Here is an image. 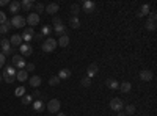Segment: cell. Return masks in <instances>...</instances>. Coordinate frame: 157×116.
Here are the masks:
<instances>
[{
    "label": "cell",
    "mask_w": 157,
    "mask_h": 116,
    "mask_svg": "<svg viewBox=\"0 0 157 116\" xmlns=\"http://www.w3.org/2000/svg\"><path fill=\"white\" fill-rule=\"evenodd\" d=\"M16 80H19V82L29 80V72L25 71V69H17L16 71Z\"/></svg>",
    "instance_id": "cell-16"
},
{
    "label": "cell",
    "mask_w": 157,
    "mask_h": 116,
    "mask_svg": "<svg viewBox=\"0 0 157 116\" xmlns=\"http://www.w3.org/2000/svg\"><path fill=\"white\" fill-rule=\"evenodd\" d=\"M10 13H13V14H17V13L21 11V2H17V0H13V2H10Z\"/></svg>",
    "instance_id": "cell-13"
},
{
    "label": "cell",
    "mask_w": 157,
    "mask_h": 116,
    "mask_svg": "<svg viewBox=\"0 0 157 116\" xmlns=\"http://www.w3.org/2000/svg\"><path fill=\"white\" fill-rule=\"evenodd\" d=\"M118 116H126V113H118Z\"/></svg>",
    "instance_id": "cell-45"
},
{
    "label": "cell",
    "mask_w": 157,
    "mask_h": 116,
    "mask_svg": "<svg viewBox=\"0 0 157 116\" xmlns=\"http://www.w3.org/2000/svg\"><path fill=\"white\" fill-rule=\"evenodd\" d=\"M19 50H21V55H22V57H30V55L33 54L32 44H27V43H22V44L19 46Z\"/></svg>",
    "instance_id": "cell-8"
},
{
    "label": "cell",
    "mask_w": 157,
    "mask_h": 116,
    "mask_svg": "<svg viewBox=\"0 0 157 116\" xmlns=\"http://www.w3.org/2000/svg\"><path fill=\"white\" fill-rule=\"evenodd\" d=\"M21 9L32 11L33 9V2H32V0H22V2H21Z\"/></svg>",
    "instance_id": "cell-22"
},
{
    "label": "cell",
    "mask_w": 157,
    "mask_h": 116,
    "mask_svg": "<svg viewBox=\"0 0 157 116\" xmlns=\"http://www.w3.org/2000/svg\"><path fill=\"white\" fill-rule=\"evenodd\" d=\"M25 22H27L30 27L33 28L35 25H38L39 24V14H36V13H29V17L25 19Z\"/></svg>",
    "instance_id": "cell-11"
},
{
    "label": "cell",
    "mask_w": 157,
    "mask_h": 116,
    "mask_svg": "<svg viewBox=\"0 0 157 116\" xmlns=\"http://www.w3.org/2000/svg\"><path fill=\"white\" fill-rule=\"evenodd\" d=\"M98 72H99V66L96 63H91L88 66V69H86V77L88 79H93L94 75H98Z\"/></svg>",
    "instance_id": "cell-12"
},
{
    "label": "cell",
    "mask_w": 157,
    "mask_h": 116,
    "mask_svg": "<svg viewBox=\"0 0 157 116\" xmlns=\"http://www.w3.org/2000/svg\"><path fill=\"white\" fill-rule=\"evenodd\" d=\"M54 32H55L58 36L66 35V27L63 25V22H61V24H57V25H54Z\"/></svg>",
    "instance_id": "cell-23"
},
{
    "label": "cell",
    "mask_w": 157,
    "mask_h": 116,
    "mask_svg": "<svg viewBox=\"0 0 157 116\" xmlns=\"http://www.w3.org/2000/svg\"><path fill=\"white\" fill-rule=\"evenodd\" d=\"M0 80H2V74H0Z\"/></svg>",
    "instance_id": "cell-46"
},
{
    "label": "cell",
    "mask_w": 157,
    "mask_h": 116,
    "mask_svg": "<svg viewBox=\"0 0 157 116\" xmlns=\"http://www.w3.org/2000/svg\"><path fill=\"white\" fill-rule=\"evenodd\" d=\"M72 75V72H71V69H68V68H63V69H60V72H58V79L60 80H68L69 77Z\"/></svg>",
    "instance_id": "cell-14"
},
{
    "label": "cell",
    "mask_w": 157,
    "mask_h": 116,
    "mask_svg": "<svg viewBox=\"0 0 157 116\" xmlns=\"http://www.w3.org/2000/svg\"><path fill=\"white\" fill-rule=\"evenodd\" d=\"M25 71H27V72L35 71V63H27V64H25Z\"/></svg>",
    "instance_id": "cell-39"
},
{
    "label": "cell",
    "mask_w": 157,
    "mask_h": 116,
    "mask_svg": "<svg viewBox=\"0 0 157 116\" xmlns=\"http://www.w3.org/2000/svg\"><path fill=\"white\" fill-rule=\"evenodd\" d=\"M149 13H151V6H149L148 3H145V5H141V8L138 9L137 16H138V17H143V16H148Z\"/></svg>",
    "instance_id": "cell-19"
},
{
    "label": "cell",
    "mask_w": 157,
    "mask_h": 116,
    "mask_svg": "<svg viewBox=\"0 0 157 116\" xmlns=\"http://www.w3.org/2000/svg\"><path fill=\"white\" fill-rule=\"evenodd\" d=\"M44 11L47 13V14H55V13L60 11V5H58V3H49V5L44 8Z\"/></svg>",
    "instance_id": "cell-17"
},
{
    "label": "cell",
    "mask_w": 157,
    "mask_h": 116,
    "mask_svg": "<svg viewBox=\"0 0 157 116\" xmlns=\"http://www.w3.org/2000/svg\"><path fill=\"white\" fill-rule=\"evenodd\" d=\"M69 27H71V28H78V27H80V21H78V17H72V16H71V19H69Z\"/></svg>",
    "instance_id": "cell-28"
},
{
    "label": "cell",
    "mask_w": 157,
    "mask_h": 116,
    "mask_svg": "<svg viewBox=\"0 0 157 116\" xmlns=\"http://www.w3.org/2000/svg\"><path fill=\"white\" fill-rule=\"evenodd\" d=\"M10 27H11V22H10V19H8L5 24H2V25H0V35H5V33L10 30Z\"/></svg>",
    "instance_id": "cell-30"
},
{
    "label": "cell",
    "mask_w": 157,
    "mask_h": 116,
    "mask_svg": "<svg viewBox=\"0 0 157 116\" xmlns=\"http://www.w3.org/2000/svg\"><path fill=\"white\" fill-rule=\"evenodd\" d=\"M55 49H57V39H54V38H46V41L43 43L44 52H54Z\"/></svg>",
    "instance_id": "cell-5"
},
{
    "label": "cell",
    "mask_w": 157,
    "mask_h": 116,
    "mask_svg": "<svg viewBox=\"0 0 157 116\" xmlns=\"http://www.w3.org/2000/svg\"><path fill=\"white\" fill-rule=\"evenodd\" d=\"M44 8H46V6H44L43 3H36V5H35V11H36V14H39V13H44Z\"/></svg>",
    "instance_id": "cell-37"
},
{
    "label": "cell",
    "mask_w": 157,
    "mask_h": 116,
    "mask_svg": "<svg viewBox=\"0 0 157 116\" xmlns=\"http://www.w3.org/2000/svg\"><path fill=\"white\" fill-rule=\"evenodd\" d=\"M58 83H60V79L57 75H54V77H50V79H49V85L50 86H57Z\"/></svg>",
    "instance_id": "cell-35"
},
{
    "label": "cell",
    "mask_w": 157,
    "mask_h": 116,
    "mask_svg": "<svg viewBox=\"0 0 157 116\" xmlns=\"http://www.w3.org/2000/svg\"><path fill=\"white\" fill-rule=\"evenodd\" d=\"M57 46H60V47H68V46H69V36H68V35H61L58 39H57Z\"/></svg>",
    "instance_id": "cell-20"
},
{
    "label": "cell",
    "mask_w": 157,
    "mask_h": 116,
    "mask_svg": "<svg viewBox=\"0 0 157 116\" xmlns=\"http://www.w3.org/2000/svg\"><path fill=\"white\" fill-rule=\"evenodd\" d=\"M32 107H33V110H35L36 113H41V111H44V110H46V104H44V100H35L33 104H32Z\"/></svg>",
    "instance_id": "cell-15"
},
{
    "label": "cell",
    "mask_w": 157,
    "mask_h": 116,
    "mask_svg": "<svg viewBox=\"0 0 157 116\" xmlns=\"http://www.w3.org/2000/svg\"><path fill=\"white\" fill-rule=\"evenodd\" d=\"M14 94H16L17 97H22V96L25 94V88H24V86H19V88H16V91H14Z\"/></svg>",
    "instance_id": "cell-36"
},
{
    "label": "cell",
    "mask_w": 157,
    "mask_h": 116,
    "mask_svg": "<svg viewBox=\"0 0 157 116\" xmlns=\"http://www.w3.org/2000/svg\"><path fill=\"white\" fill-rule=\"evenodd\" d=\"M123 107H124V104H123V100H121L120 97H113V99L110 100V108H112L113 111H121Z\"/></svg>",
    "instance_id": "cell-9"
},
{
    "label": "cell",
    "mask_w": 157,
    "mask_h": 116,
    "mask_svg": "<svg viewBox=\"0 0 157 116\" xmlns=\"http://www.w3.org/2000/svg\"><path fill=\"white\" fill-rule=\"evenodd\" d=\"M124 113H126V116L127 114H135V105H126V110H124Z\"/></svg>",
    "instance_id": "cell-32"
},
{
    "label": "cell",
    "mask_w": 157,
    "mask_h": 116,
    "mask_svg": "<svg viewBox=\"0 0 157 116\" xmlns=\"http://www.w3.org/2000/svg\"><path fill=\"white\" fill-rule=\"evenodd\" d=\"M60 107H61V102L58 99H50L47 102V105H46V108H47L49 113H58L60 111Z\"/></svg>",
    "instance_id": "cell-4"
},
{
    "label": "cell",
    "mask_w": 157,
    "mask_h": 116,
    "mask_svg": "<svg viewBox=\"0 0 157 116\" xmlns=\"http://www.w3.org/2000/svg\"><path fill=\"white\" fill-rule=\"evenodd\" d=\"M80 85L83 88H90L91 86V79H88V77H83V79L80 80Z\"/></svg>",
    "instance_id": "cell-33"
},
{
    "label": "cell",
    "mask_w": 157,
    "mask_h": 116,
    "mask_svg": "<svg viewBox=\"0 0 157 116\" xmlns=\"http://www.w3.org/2000/svg\"><path fill=\"white\" fill-rule=\"evenodd\" d=\"M138 77L143 80V82H149V80H152V77H154V74L151 72V71H140V74H138Z\"/></svg>",
    "instance_id": "cell-18"
},
{
    "label": "cell",
    "mask_w": 157,
    "mask_h": 116,
    "mask_svg": "<svg viewBox=\"0 0 157 116\" xmlns=\"http://www.w3.org/2000/svg\"><path fill=\"white\" fill-rule=\"evenodd\" d=\"M105 85L110 89H118V88H120V83H118V80H115V79H107L105 80Z\"/></svg>",
    "instance_id": "cell-26"
},
{
    "label": "cell",
    "mask_w": 157,
    "mask_h": 116,
    "mask_svg": "<svg viewBox=\"0 0 157 116\" xmlns=\"http://www.w3.org/2000/svg\"><path fill=\"white\" fill-rule=\"evenodd\" d=\"M21 102H22L24 105H30V104H33V96H30V94H24L22 99H21Z\"/></svg>",
    "instance_id": "cell-27"
},
{
    "label": "cell",
    "mask_w": 157,
    "mask_h": 116,
    "mask_svg": "<svg viewBox=\"0 0 157 116\" xmlns=\"http://www.w3.org/2000/svg\"><path fill=\"white\" fill-rule=\"evenodd\" d=\"M155 19H157L155 11H151V13H149V21H154V22H155Z\"/></svg>",
    "instance_id": "cell-41"
},
{
    "label": "cell",
    "mask_w": 157,
    "mask_h": 116,
    "mask_svg": "<svg viewBox=\"0 0 157 116\" xmlns=\"http://www.w3.org/2000/svg\"><path fill=\"white\" fill-rule=\"evenodd\" d=\"M16 68L13 64H5L3 66V72H2V80H5L6 83H13L16 80Z\"/></svg>",
    "instance_id": "cell-1"
},
{
    "label": "cell",
    "mask_w": 157,
    "mask_h": 116,
    "mask_svg": "<svg viewBox=\"0 0 157 116\" xmlns=\"http://www.w3.org/2000/svg\"><path fill=\"white\" fill-rule=\"evenodd\" d=\"M11 22V27H14V28H22L25 24V17H22L21 14H16V16H13V19L10 21Z\"/></svg>",
    "instance_id": "cell-6"
},
{
    "label": "cell",
    "mask_w": 157,
    "mask_h": 116,
    "mask_svg": "<svg viewBox=\"0 0 157 116\" xmlns=\"http://www.w3.org/2000/svg\"><path fill=\"white\" fill-rule=\"evenodd\" d=\"M0 49H2V54L5 57H10V55H13V52H14L11 44H10V39H6V38H3V39L0 41Z\"/></svg>",
    "instance_id": "cell-3"
},
{
    "label": "cell",
    "mask_w": 157,
    "mask_h": 116,
    "mask_svg": "<svg viewBox=\"0 0 157 116\" xmlns=\"http://www.w3.org/2000/svg\"><path fill=\"white\" fill-rule=\"evenodd\" d=\"M82 9H83V13H86V14H90V13H94L96 3L91 2V0H85V2L82 3Z\"/></svg>",
    "instance_id": "cell-10"
},
{
    "label": "cell",
    "mask_w": 157,
    "mask_h": 116,
    "mask_svg": "<svg viewBox=\"0 0 157 116\" xmlns=\"http://www.w3.org/2000/svg\"><path fill=\"white\" fill-rule=\"evenodd\" d=\"M120 89L121 93H129L130 89H132V85H130V82H123V83H120Z\"/></svg>",
    "instance_id": "cell-25"
},
{
    "label": "cell",
    "mask_w": 157,
    "mask_h": 116,
    "mask_svg": "<svg viewBox=\"0 0 157 116\" xmlns=\"http://www.w3.org/2000/svg\"><path fill=\"white\" fill-rule=\"evenodd\" d=\"M10 44L19 47V46L22 44V38H21V35H13V36L10 38Z\"/></svg>",
    "instance_id": "cell-24"
},
{
    "label": "cell",
    "mask_w": 157,
    "mask_h": 116,
    "mask_svg": "<svg viewBox=\"0 0 157 116\" xmlns=\"http://www.w3.org/2000/svg\"><path fill=\"white\" fill-rule=\"evenodd\" d=\"M13 66L14 68H17V69H25V60H24V57L22 55H13Z\"/></svg>",
    "instance_id": "cell-7"
},
{
    "label": "cell",
    "mask_w": 157,
    "mask_h": 116,
    "mask_svg": "<svg viewBox=\"0 0 157 116\" xmlns=\"http://www.w3.org/2000/svg\"><path fill=\"white\" fill-rule=\"evenodd\" d=\"M145 27H146V30H149V32H154V30H155V22L148 19V22H146V25H145Z\"/></svg>",
    "instance_id": "cell-34"
},
{
    "label": "cell",
    "mask_w": 157,
    "mask_h": 116,
    "mask_svg": "<svg viewBox=\"0 0 157 116\" xmlns=\"http://www.w3.org/2000/svg\"><path fill=\"white\" fill-rule=\"evenodd\" d=\"M29 82H30V86L32 88H38L39 85H41V77L39 75H32V77H29Z\"/></svg>",
    "instance_id": "cell-21"
},
{
    "label": "cell",
    "mask_w": 157,
    "mask_h": 116,
    "mask_svg": "<svg viewBox=\"0 0 157 116\" xmlns=\"http://www.w3.org/2000/svg\"><path fill=\"white\" fill-rule=\"evenodd\" d=\"M6 5H10L8 0H0V6H6Z\"/></svg>",
    "instance_id": "cell-43"
},
{
    "label": "cell",
    "mask_w": 157,
    "mask_h": 116,
    "mask_svg": "<svg viewBox=\"0 0 157 116\" xmlns=\"http://www.w3.org/2000/svg\"><path fill=\"white\" fill-rule=\"evenodd\" d=\"M57 116H68V114H66V113H61V111H58V113H57Z\"/></svg>",
    "instance_id": "cell-44"
},
{
    "label": "cell",
    "mask_w": 157,
    "mask_h": 116,
    "mask_svg": "<svg viewBox=\"0 0 157 116\" xmlns=\"http://www.w3.org/2000/svg\"><path fill=\"white\" fill-rule=\"evenodd\" d=\"M52 22H54V25H57V24H61V19L55 16V17H54V21H52Z\"/></svg>",
    "instance_id": "cell-42"
},
{
    "label": "cell",
    "mask_w": 157,
    "mask_h": 116,
    "mask_svg": "<svg viewBox=\"0 0 157 116\" xmlns=\"http://www.w3.org/2000/svg\"><path fill=\"white\" fill-rule=\"evenodd\" d=\"M21 38H22V43H27V44H30V41H33V39H35V30H33L32 27L24 28V32H22Z\"/></svg>",
    "instance_id": "cell-2"
},
{
    "label": "cell",
    "mask_w": 157,
    "mask_h": 116,
    "mask_svg": "<svg viewBox=\"0 0 157 116\" xmlns=\"http://www.w3.org/2000/svg\"><path fill=\"white\" fill-rule=\"evenodd\" d=\"M5 58H6V57H5L2 52H0V68H3V66H5Z\"/></svg>",
    "instance_id": "cell-40"
},
{
    "label": "cell",
    "mask_w": 157,
    "mask_h": 116,
    "mask_svg": "<svg viewBox=\"0 0 157 116\" xmlns=\"http://www.w3.org/2000/svg\"><path fill=\"white\" fill-rule=\"evenodd\" d=\"M6 21H8V17H6V13L0 9V25H2V24H5Z\"/></svg>",
    "instance_id": "cell-38"
},
{
    "label": "cell",
    "mask_w": 157,
    "mask_h": 116,
    "mask_svg": "<svg viewBox=\"0 0 157 116\" xmlns=\"http://www.w3.org/2000/svg\"><path fill=\"white\" fill-rule=\"evenodd\" d=\"M39 33L43 35V38H49V35L52 33V27H49V25H43V28H41Z\"/></svg>",
    "instance_id": "cell-29"
},
{
    "label": "cell",
    "mask_w": 157,
    "mask_h": 116,
    "mask_svg": "<svg viewBox=\"0 0 157 116\" xmlns=\"http://www.w3.org/2000/svg\"><path fill=\"white\" fill-rule=\"evenodd\" d=\"M71 13H72V17H77L78 13H80V5L72 3V5H71Z\"/></svg>",
    "instance_id": "cell-31"
}]
</instances>
